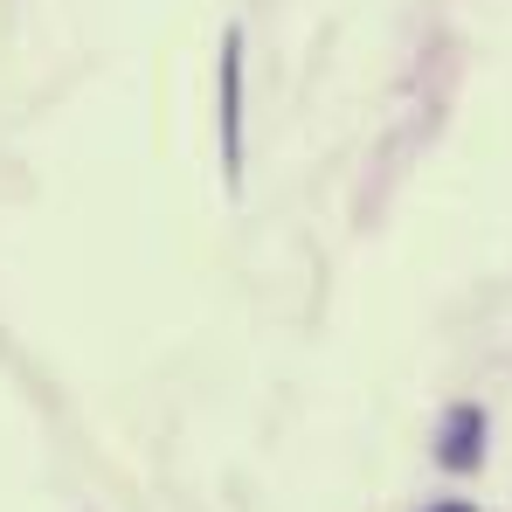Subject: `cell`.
<instances>
[{"instance_id":"2","label":"cell","mask_w":512,"mask_h":512,"mask_svg":"<svg viewBox=\"0 0 512 512\" xmlns=\"http://www.w3.org/2000/svg\"><path fill=\"white\" fill-rule=\"evenodd\" d=\"M436 512H471V506H436Z\"/></svg>"},{"instance_id":"1","label":"cell","mask_w":512,"mask_h":512,"mask_svg":"<svg viewBox=\"0 0 512 512\" xmlns=\"http://www.w3.org/2000/svg\"><path fill=\"white\" fill-rule=\"evenodd\" d=\"M478 450H485V416H478V409H457L450 429H443V464H450V471H471Z\"/></svg>"}]
</instances>
